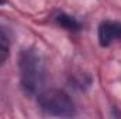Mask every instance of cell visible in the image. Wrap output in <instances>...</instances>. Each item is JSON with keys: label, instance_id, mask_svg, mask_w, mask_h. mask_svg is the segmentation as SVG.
Masks as SVG:
<instances>
[{"label": "cell", "instance_id": "obj_1", "mask_svg": "<svg viewBox=\"0 0 121 119\" xmlns=\"http://www.w3.org/2000/svg\"><path fill=\"white\" fill-rule=\"evenodd\" d=\"M20 83L27 95H35L42 91L45 83V64L42 56L34 48L21 51L18 58Z\"/></svg>", "mask_w": 121, "mask_h": 119}, {"label": "cell", "instance_id": "obj_2", "mask_svg": "<svg viewBox=\"0 0 121 119\" xmlns=\"http://www.w3.org/2000/svg\"><path fill=\"white\" fill-rule=\"evenodd\" d=\"M37 102L41 111L52 116H73L76 111L72 98L66 92L55 88L41 91Z\"/></svg>", "mask_w": 121, "mask_h": 119}, {"label": "cell", "instance_id": "obj_3", "mask_svg": "<svg viewBox=\"0 0 121 119\" xmlns=\"http://www.w3.org/2000/svg\"><path fill=\"white\" fill-rule=\"evenodd\" d=\"M114 39H121V23L106 20L99 25V44L108 46Z\"/></svg>", "mask_w": 121, "mask_h": 119}, {"label": "cell", "instance_id": "obj_4", "mask_svg": "<svg viewBox=\"0 0 121 119\" xmlns=\"http://www.w3.org/2000/svg\"><path fill=\"white\" fill-rule=\"evenodd\" d=\"M54 21L59 27L65 28L66 31H78L80 28V23L75 17H72V16H69V14H66L63 11H58L54 16Z\"/></svg>", "mask_w": 121, "mask_h": 119}, {"label": "cell", "instance_id": "obj_5", "mask_svg": "<svg viewBox=\"0 0 121 119\" xmlns=\"http://www.w3.org/2000/svg\"><path fill=\"white\" fill-rule=\"evenodd\" d=\"M10 53V42L7 35L0 30V66L6 62V59L9 58Z\"/></svg>", "mask_w": 121, "mask_h": 119}, {"label": "cell", "instance_id": "obj_6", "mask_svg": "<svg viewBox=\"0 0 121 119\" xmlns=\"http://www.w3.org/2000/svg\"><path fill=\"white\" fill-rule=\"evenodd\" d=\"M4 3H6V0H0V6H1V4H4Z\"/></svg>", "mask_w": 121, "mask_h": 119}]
</instances>
